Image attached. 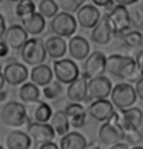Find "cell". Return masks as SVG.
Returning <instances> with one entry per match:
<instances>
[{"label":"cell","mask_w":143,"mask_h":149,"mask_svg":"<svg viewBox=\"0 0 143 149\" xmlns=\"http://www.w3.org/2000/svg\"><path fill=\"white\" fill-rule=\"evenodd\" d=\"M134 60H135L137 68H138L139 72L141 73V75L143 76V50H141V51L136 53Z\"/></svg>","instance_id":"obj_38"},{"label":"cell","mask_w":143,"mask_h":149,"mask_svg":"<svg viewBox=\"0 0 143 149\" xmlns=\"http://www.w3.org/2000/svg\"><path fill=\"white\" fill-rule=\"evenodd\" d=\"M95 6L108 8L114 6V0H91Z\"/></svg>","instance_id":"obj_39"},{"label":"cell","mask_w":143,"mask_h":149,"mask_svg":"<svg viewBox=\"0 0 143 149\" xmlns=\"http://www.w3.org/2000/svg\"><path fill=\"white\" fill-rule=\"evenodd\" d=\"M77 22L83 29H93L101 19L100 11L95 5H82L77 12Z\"/></svg>","instance_id":"obj_16"},{"label":"cell","mask_w":143,"mask_h":149,"mask_svg":"<svg viewBox=\"0 0 143 149\" xmlns=\"http://www.w3.org/2000/svg\"><path fill=\"white\" fill-rule=\"evenodd\" d=\"M9 48L2 39H0V58H5L9 55Z\"/></svg>","instance_id":"obj_40"},{"label":"cell","mask_w":143,"mask_h":149,"mask_svg":"<svg viewBox=\"0 0 143 149\" xmlns=\"http://www.w3.org/2000/svg\"><path fill=\"white\" fill-rule=\"evenodd\" d=\"M36 149H59V146L53 141H48V142H44L41 144H38L37 148Z\"/></svg>","instance_id":"obj_41"},{"label":"cell","mask_w":143,"mask_h":149,"mask_svg":"<svg viewBox=\"0 0 143 149\" xmlns=\"http://www.w3.org/2000/svg\"><path fill=\"white\" fill-rule=\"evenodd\" d=\"M58 11L59 7L54 0H40L38 3V13L45 19H53Z\"/></svg>","instance_id":"obj_29"},{"label":"cell","mask_w":143,"mask_h":149,"mask_svg":"<svg viewBox=\"0 0 143 149\" xmlns=\"http://www.w3.org/2000/svg\"><path fill=\"white\" fill-rule=\"evenodd\" d=\"M27 134L35 144L53 141L56 136L54 130L48 123L29 122L27 124Z\"/></svg>","instance_id":"obj_13"},{"label":"cell","mask_w":143,"mask_h":149,"mask_svg":"<svg viewBox=\"0 0 143 149\" xmlns=\"http://www.w3.org/2000/svg\"><path fill=\"white\" fill-rule=\"evenodd\" d=\"M106 61L107 57L102 52L95 51L91 53L85 60L82 74L87 80L102 76L106 72Z\"/></svg>","instance_id":"obj_9"},{"label":"cell","mask_w":143,"mask_h":149,"mask_svg":"<svg viewBox=\"0 0 143 149\" xmlns=\"http://www.w3.org/2000/svg\"><path fill=\"white\" fill-rule=\"evenodd\" d=\"M0 149H4V148H3V146H2L1 144H0Z\"/></svg>","instance_id":"obj_50"},{"label":"cell","mask_w":143,"mask_h":149,"mask_svg":"<svg viewBox=\"0 0 143 149\" xmlns=\"http://www.w3.org/2000/svg\"><path fill=\"white\" fill-rule=\"evenodd\" d=\"M7 97H8V92L6 91V90H2V91H0V102H4Z\"/></svg>","instance_id":"obj_46"},{"label":"cell","mask_w":143,"mask_h":149,"mask_svg":"<svg viewBox=\"0 0 143 149\" xmlns=\"http://www.w3.org/2000/svg\"><path fill=\"white\" fill-rule=\"evenodd\" d=\"M86 119H87V112L75 114L74 116L69 118L70 125L75 129H81L85 126Z\"/></svg>","instance_id":"obj_35"},{"label":"cell","mask_w":143,"mask_h":149,"mask_svg":"<svg viewBox=\"0 0 143 149\" xmlns=\"http://www.w3.org/2000/svg\"><path fill=\"white\" fill-rule=\"evenodd\" d=\"M50 29L56 36L62 38L71 37L77 29V22L71 13H58L50 22Z\"/></svg>","instance_id":"obj_7"},{"label":"cell","mask_w":143,"mask_h":149,"mask_svg":"<svg viewBox=\"0 0 143 149\" xmlns=\"http://www.w3.org/2000/svg\"><path fill=\"white\" fill-rule=\"evenodd\" d=\"M5 83H6V81H5V78H4V75L3 73L0 71V91H2L5 86Z\"/></svg>","instance_id":"obj_47"},{"label":"cell","mask_w":143,"mask_h":149,"mask_svg":"<svg viewBox=\"0 0 143 149\" xmlns=\"http://www.w3.org/2000/svg\"><path fill=\"white\" fill-rule=\"evenodd\" d=\"M21 57L24 63L30 66L43 63L47 54L42 39L37 37L27 39L21 49Z\"/></svg>","instance_id":"obj_4"},{"label":"cell","mask_w":143,"mask_h":149,"mask_svg":"<svg viewBox=\"0 0 143 149\" xmlns=\"http://www.w3.org/2000/svg\"><path fill=\"white\" fill-rule=\"evenodd\" d=\"M109 149H128V144L124 142H119V143H117V144L110 146Z\"/></svg>","instance_id":"obj_44"},{"label":"cell","mask_w":143,"mask_h":149,"mask_svg":"<svg viewBox=\"0 0 143 149\" xmlns=\"http://www.w3.org/2000/svg\"><path fill=\"white\" fill-rule=\"evenodd\" d=\"M88 95L85 102H93L96 100H106L111 95L113 85L108 77L98 76L88 80Z\"/></svg>","instance_id":"obj_10"},{"label":"cell","mask_w":143,"mask_h":149,"mask_svg":"<svg viewBox=\"0 0 143 149\" xmlns=\"http://www.w3.org/2000/svg\"><path fill=\"white\" fill-rule=\"evenodd\" d=\"M87 145L85 137L77 132H69L61 137L59 149H85Z\"/></svg>","instance_id":"obj_25"},{"label":"cell","mask_w":143,"mask_h":149,"mask_svg":"<svg viewBox=\"0 0 143 149\" xmlns=\"http://www.w3.org/2000/svg\"><path fill=\"white\" fill-rule=\"evenodd\" d=\"M1 2H2V0H0V4H1Z\"/></svg>","instance_id":"obj_51"},{"label":"cell","mask_w":143,"mask_h":149,"mask_svg":"<svg viewBox=\"0 0 143 149\" xmlns=\"http://www.w3.org/2000/svg\"><path fill=\"white\" fill-rule=\"evenodd\" d=\"M0 121L11 128H20L29 123L27 108L22 102L10 100L0 109Z\"/></svg>","instance_id":"obj_2"},{"label":"cell","mask_w":143,"mask_h":149,"mask_svg":"<svg viewBox=\"0 0 143 149\" xmlns=\"http://www.w3.org/2000/svg\"><path fill=\"white\" fill-rule=\"evenodd\" d=\"M98 139L101 144L105 146H112L124 140V133L120 125L118 111H114L111 117L100 126Z\"/></svg>","instance_id":"obj_3"},{"label":"cell","mask_w":143,"mask_h":149,"mask_svg":"<svg viewBox=\"0 0 143 149\" xmlns=\"http://www.w3.org/2000/svg\"><path fill=\"white\" fill-rule=\"evenodd\" d=\"M124 139L127 140L128 144H139L142 141L143 136L139 130H130L124 133Z\"/></svg>","instance_id":"obj_34"},{"label":"cell","mask_w":143,"mask_h":149,"mask_svg":"<svg viewBox=\"0 0 143 149\" xmlns=\"http://www.w3.org/2000/svg\"><path fill=\"white\" fill-rule=\"evenodd\" d=\"M125 45L130 48H138L143 44V35L140 30H130L122 35Z\"/></svg>","instance_id":"obj_31"},{"label":"cell","mask_w":143,"mask_h":149,"mask_svg":"<svg viewBox=\"0 0 143 149\" xmlns=\"http://www.w3.org/2000/svg\"><path fill=\"white\" fill-rule=\"evenodd\" d=\"M50 125L54 130L55 134L59 136H63L70 132V120L64 110H57L53 113L50 119Z\"/></svg>","instance_id":"obj_26"},{"label":"cell","mask_w":143,"mask_h":149,"mask_svg":"<svg viewBox=\"0 0 143 149\" xmlns=\"http://www.w3.org/2000/svg\"><path fill=\"white\" fill-rule=\"evenodd\" d=\"M5 81L10 86H18L24 84L29 78V69L24 63L12 61L5 64L3 71Z\"/></svg>","instance_id":"obj_11"},{"label":"cell","mask_w":143,"mask_h":149,"mask_svg":"<svg viewBox=\"0 0 143 149\" xmlns=\"http://www.w3.org/2000/svg\"><path fill=\"white\" fill-rule=\"evenodd\" d=\"M134 89H135L137 98H139L140 100L143 102V76L135 82Z\"/></svg>","instance_id":"obj_37"},{"label":"cell","mask_w":143,"mask_h":149,"mask_svg":"<svg viewBox=\"0 0 143 149\" xmlns=\"http://www.w3.org/2000/svg\"><path fill=\"white\" fill-rule=\"evenodd\" d=\"M30 80L38 87H44L53 80L54 74L51 67L47 64L41 63L33 66L30 71Z\"/></svg>","instance_id":"obj_23"},{"label":"cell","mask_w":143,"mask_h":149,"mask_svg":"<svg viewBox=\"0 0 143 149\" xmlns=\"http://www.w3.org/2000/svg\"><path fill=\"white\" fill-rule=\"evenodd\" d=\"M105 15L108 18L113 35H123L130 29L131 24L127 6L120 4L114 5Z\"/></svg>","instance_id":"obj_6"},{"label":"cell","mask_w":143,"mask_h":149,"mask_svg":"<svg viewBox=\"0 0 143 149\" xmlns=\"http://www.w3.org/2000/svg\"><path fill=\"white\" fill-rule=\"evenodd\" d=\"M6 29H7V26H6V22H5V19H4V17L0 14V39H1L2 35L4 34Z\"/></svg>","instance_id":"obj_42"},{"label":"cell","mask_w":143,"mask_h":149,"mask_svg":"<svg viewBox=\"0 0 143 149\" xmlns=\"http://www.w3.org/2000/svg\"><path fill=\"white\" fill-rule=\"evenodd\" d=\"M7 1H10V2H18L19 0H7Z\"/></svg>","instance_id":"obj_49"},{"label":"cell","mask_w":143,"mask_h":149,"mask_svg":"<svg viewBox=\"0 0 143 149\" xmlns=\"http://www.w3.org/2000/svg\"><path fill=\"white\" fill-rule=\"evenodd\" d=\"M40 91L38 86L32 82H26L21 86L19 90V97L25 103H32L39 100Z\"/></svg>","instance_id":"obj_27"},{"label":"cell","mask_w":143,"mask_h":149,"mask_svg":"<svg viewBox=\"0 0 143 149\" xmlns=\"http://www.w3.org/2000/svg\"><path fill=\"white\" fill-rule=\"evenodd\" d=\"M85 149H101L99 144L96 142H91V143H87Z\"/></svg>","instance_id":"obj_45"},{"label":"cell","mask_w":143,"mask_h":149,"mask_svg":"<svg viewBox=\"0 0 143 149\" xmlns=\"http://www.w3.org/2000/svg\"><path fill=\"white\" fill-rule=\"evenodd\" d=\"M115 111L113 103L111 100H96L90 102L87 113L97 122H105Z\"/></svg>","instance_id":"obj_18"},{"label":"cell","mask_w":143,"mask_h":149,"mask_svg":"<svg viewBox=\"0 0 143 149\" xmlns=\"http://www.w3.org/2000/svg\"><path fill=\"white\" fill-rule=\"evenodd\" d=\"M32 144V139L25 132L13 131L6 136V146L8 149H30Z\"/></svg>","instance_id":"obj_24"},{"label":"cell","mask_w":143,"mask_h":149,"mask_svg":"<svg viewBox=\"0 0 143 149\" xmlns=\"http://www.w3.org/2000/svg\"><path fill=\"white\" fill-rule=\"evenodd\" d=\"M42 93L47 100H56L63 94V84H61L57 80H52L49 84L43 87Z\"/></svg>","instance_id":"obj_32"},{"label":"cell","mask_w":143,"mask_h":149,"mask_svg":"<svg viewBox=\"0 0 143 149\" xmlns=\"http://www.w3.org/2000/svg\"><path fill=\"white\" fill-rule=\"evenodd\" d=\"M123 133L130 130H139L143 123V112L138 107H128L118 111Z\"/></svg>","instance_id":"obj_12"},{"label":"cell","mask_w":143,"mask_h":149,"mask_svg":"<svg viewBox=\"0 0 143 149\" xmlns=\"http://www.w3.org/2000/svg\"><path fill=\"white\" fill-rule=\"evenodd\" d=\"M54 1L64 12L75 13L87 0H54Z\"/></svg>","instance_id":"obj_33"},{"label":"cell","mask_w":143,"mask_h":149,"mask_svg":"<svg viewBox=\"0 0 143 149\" xmlns=\"http://www.w3.org/2000/svg\"><path fill=\"white\" fill-rule=\"evenodd\" d=\"M22 26L30 35H38L43 31L46 26V21L40 13L35 12L32 15L21 19Z\"/></svg>","instance_id":"obj_22"},{"label":"cell","mask_w":143,"mask_h":149,"mask_svg":"<svg viewBox=\"0 0 143 149\" xmlns=\"http://www.w3.org/2000/svg\"><path fill=\"white\" fill-rule=\"evenodd\" d=\"M46 54L49 58L54 60H60L66 55L68 45L64 38L59 36H51L44 42Z\"/></svg>","instance_id":"obj_21"},{"label":"cell","mask_w":143,"mask_h":149,"mask_svg":"<svg viewBox=\"0 0 143 149\" xmlns=\"http://www.w3.org/2000/svg\"><path fill=\"white\" fill-rule=\"evenodd\" d=\"M114 1L120 5H124V6H128V5L131 6L133 4H136L139 0H114Z\"/></svg>","instance_id":"obj_43"},{"label":"cell","mask_w":143,"mask_h":149,"mask_svg":"<svg viewBox=\"0 0 143 149\" xmlns=\"http://www.w3.org/2000/svg\"><path fill=\"white\" fill-rule=\"evenodd\" d=\"M106 71L114 77L125 80L128 83H135L142 77L135 60L128 56L117 54L109 56L106 61Z\"/></svg>","instance_id":"obj_1"},{"label":"cell","mask_w":143,"mask_h":149,"mask_svg":"<svg viewBox=\"0 0 143 149\" xmlns=\"http://www.w3.org/2000/svg\"><path fill=\"white\" fill-rule=\"evenodd\" d=\"M130 24L137 30H143V6L133 4L128 9Z\"/></svg>","instance_id":"obj_28"},{"label":"cell","mask_w":143,"mask_h":149,"mask_svg":"<svg viewBox=\"0 0 143 149\" xmlns=\"http://www.w3.org/2000/svg\"><path fill=\"white\" fill-rule=\"evenodd\" d=\"M112 35H113V31L109 24L108 18L104 15L96 26L92 29L91 40L98 45H106L110 42Z\"/></svg>","instance_id":"obj_20"},{"label":"cell","mask_w":143,"mask_h":149,"mask_svg":"<svg viewBox=\"0 0 143 149\" xmlns=\"http://www.w3.org/2000/svg\"><path fill=\"white\" fill-rule=\"evenodd\" d=\"M111 102L119 110L131 107L137 100L135 89L130 83H119L112 89Z\"/></svg>","instance_id":"obj_5"},{"label":"cell","mask_w":143,"mask_h":149,"mask_svg":"<svg viewBox=\"0 0 143 149\" xmlns=\"http://www.w3.org/2000/svg\"><path fill=\"white\" fill-rule=\"evenodd\" d=\"M88 80L81 73L77 79L71 84H69L67 88V97L72 102H85L88 95Z\"/></svg>","instance_id":"obj_17"},{"label":"cell","mask_w":143,"mask_h":149,"mask_svg":"<svg viewBox=\"0 0 143 149\" xmlns=\"http://www.w3.org/2000/svg\"><path fill=\"white\" fill-rule=\"evenodd\" d=\"M70 56L77 61H83L89 56L90 46L88 41L80 35H75L70 39L68 43Z\"/></svg>","instance_id":"obj_19"},{"label":"cell","mask_w":143,"mask_h":149,"mask_svg":"<svg viewBox=\"0 0 143 149\" xmlns=\"http://www.w3.org/2000/svg\"><path fill=\"white\" fill-rule=\"evenodd\" d=\"M29 122H36V123H48L51 119L53 111L48 103L36 100L35 102L27 103L26 106Z\"/></svg>","instance_id":"obj_14"},{"label":"cell","mask_w":143,"mask_h":149,"mask_svg":"<svg viewBox=\"0 0 143 149\" xmlns=\"http://www.w3.org/2000/svg\"><path fill=\"white\" fill-rule=\"evenodd\" d=\"M131 149H143V146H134V147Z\"/></svg>","instance_id":"obj_48"},{"label":"cell","mask_w":143,"mask_h":149,"mask_svg":"<svg viewBox=\"0 0 143 149\" xmlns=\"http://www.w3.org/2000/svg\"><path fill=\"white\" fill-rule=\"evenodd\" d=\"M65 113L67 114L68 118L74 116L75 114H78V113H83V112H87V110L85 109V107L83 106L82 104L78 102H72L68 104L64 109Z\"/></svg>","instance_id":"obj_36"},{"label":"cell","mask_w":143,"mask_h":149,"mask_svg":"<svg viewBox=\"0 0 143 149\" xmlns=\"http://www.w3.org/2000/svg\"><path fill=\"white\" fill-rule=\"evenodd\" d=\"M1 39L12 49L21 50L29 39V34L22 26L13 24L7 27Z\"/></svg>","instance_id":"obj_15"},{"label":"cell","mask_w":143,"mask_h":149,"mask_svg":"<svg viewBox=\"0 0 143 149\" xmlns=\"http://www.w3.org/2000/svg\"><path fill=\"white\" fill-rule=\"evenodd\" d=\"M53 74L61 84L69 85L80 75L77 64L71 58H60L53 63Z\"/></svg>","instance_id":"obj_8"},{"label":"cell","mask_w":143,"mask_h":149,"mask_svg":"<svg viewBox=\"0 0 143 149\" xmlns=\"http://www.w3.org/2000/svg\"><path fill=\"white\" fill-rule=\"evenodd\" d=\"M35 4L32 0H19L15 7V13L20 19L26 18L35 12Z\"/></svg>","instance_id":"obj_30"}]
</instances>
